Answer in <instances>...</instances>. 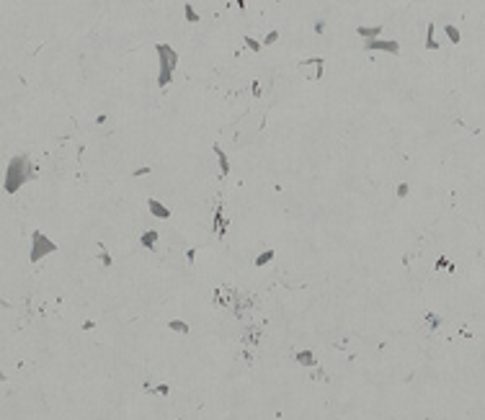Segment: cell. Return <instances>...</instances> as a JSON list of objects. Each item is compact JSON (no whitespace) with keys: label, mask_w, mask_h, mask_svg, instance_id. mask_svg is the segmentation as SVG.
<instances>
[]
</instances>
